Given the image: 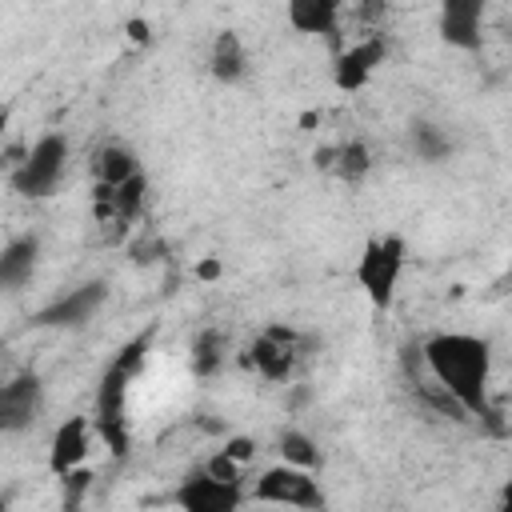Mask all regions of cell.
Returning <instances> with one entry per match:
<instances>
[{"label": "cell", "mask_w": 512, "mask_h": 512, "mask_svg": "<svg viewBox=\"0 0 512 512\" xmlns=\"http://www.w3.org/2000/svg\"><path fill=\"white\" fill-rule=\"evenodd\" d=\"M424 368L432 376V384H440L468 416H476L488 428L496 424V408H492V344L484 336L472 332H436L424 340L420 348Z\"/></svg>", "instance_id": "1"}, {"label": "cell", "mask_w": 512, "mask_h": 512, "mask_svg": "<svg viewBox=\"0 0 512 512\" xmlns=\"http://www.w3.org/2000/svg\"><path fill=\"white\" fill-rule=\"evenodd\" d=\"M148 344H152V328L132 336L100 372L96 380V392H92V428L96 436L108 444V452L120 460L128 456V444H132V428H128V388L148 356Z\"/></svg>", "instance_id": "2"}, {"label": "cell", "mask_w": 512, "mask_h": 512, "mask_svg": "<svg viewBox=\"0 0 512 512\" xmlns=\"http://www.w3.org/2000/svg\"><path fill=\"white\" fill-rule=\"evenodd\" d=\"M404 264H408V248H404V240L396 232L364 240V248L356 256V284H360V292L368 296L372 308H392L400 276H404Z\"/></svg>", "instance_id": "3"}, {"label": "cell", "mask_w": 512, "mask_h": 512, "mask_svg": "<svg viewBox=\"0 0 512 512\" xmlns=\"http://www.w3.org/2000/svg\"><path fill=\"white\" fill-rule=\"evenodd\" d=\"M312 356V340L288 324H268L264 332H256L244 348V368H252L264 380H288L296 376V368Z\"/></svg>", "instance_id": "4"}, {"label": "cell", "mask_w": 512, "mask_h": 512, "mask_svg": "<svg viewBox=\"0 0 512 512\" xmlns=\"http://www.w3.org/2000/svg\"><path fill=\"white\" fill-rule=\"evenodd\" d=\"M68 152H72V144H68L64 132H44V136L24 152V160L12 168V188H16L20 196H28V200L52 196V192L60 188L64 172H68Z\"/></svg>", "instance_id": "5"}, {"label": "cell", "mask_w": 512, "mask_h": 512, "mask_svg": "<svg viewBox=\"0 0 512 512\" xmlns=\"http://www.w3.org/2000/svg\"><path fill=\"white\" fill-rule=\"evenodd\" d=\"M252 492L260 504H280V508H296V512H320L324 508L320 480L312 476V468H296V464L264 468Z\"/></svg>", "instance_id": "6"}, {"label": "cell", "mask_w": 512, "mask_h": 512, "mask_svg": "<svg viewBox=\"0 0 512 512\" xmlns=\"http://www.w3.org/2000/svg\"><path fill=\"white\" fill-rule=\"evenodd\" d=\"M176 508L180 512H240L244 504V484H232V480H216L204 464L184 472L176 492H172Z\"/></svg>", "instance_id": "7"}, {"label": "cell", "mask_w": 512, "mask_h": 512, "mask_svg": "<svg viewBox=\"0 0 512 512\" xmlns=\"http://www.w3.org/2000/svg\"><path fill=\"white\" fill-rule=\"evenodd\" d=\"M108 304V284L104 280H88L80 288H68L64 296H56L52 304L32 312V328H84L100 308Z\"/></svg>", "instance_id": "8"}, {"label": "cell", "mask_w": 512, "mask_h": 512, "mask_svg": "<svg viewBox=\"0 0 512 512\" xmlns=\"http://www.w3.org/2000/svg\"><path fill=\"white\" fill-rule=\"evenodd\" d=\"M40 412H44V384L36 372H20L0 388V428L4 432L32 428Z\"/></svg>", "instance_id": "9"}, {"label": "cell", "mask_w": 512, "mask_h": 512, "mask_svg": "<svg viewBox=\"0 0 512 512\" xmlns=\"http://www.w3.org/2000/svg\"><path fill=\"white\" fill-rule=\"evenodd\" d=\"M384 56H388V40H384V36H364V40L340 48V52H336V64H332L336 88H340V92L364 88V84L372 80V72L384 64Z\"/></svg>", "instance_id": "10"}, {"label": "cell", "mask_w": 512, "mask_h": 512, "mask_svg": "<svg viewBox=\"0 0 512 512\" xmlns=\"http://www.w3.org/2000/svg\"><path fill=\"white\" fill-rule=\"evenodd\" d=\"M88 448H92V420L88 416H68L56 432H52V444H48V472L52 476H72L80 472V464L88 460Z\"/></svg>", "instance_id": "11"}, {"label": "cell", "mask_w": 512, "mask_h": 512, "mask_svg": "<svg viewBox=\"0 0 512 512\" xmlns=\"http://www.w3.org/2000/svg\"><path fill=\"white\" fill-rule=\"evenodd\" d=\"M484 16L488 8L480 0H448L440 8V40L460 52H476L484 44Z\"/></svg>", "instance_id": "12"}, {"label": "cell", "mask_w": 512, "mask_h": 512, "mask_svg": "<svg viewBox=\"0 0 512 512\" xmlns=\"http://www.w3.org/2000/svg\"><path fill=\"white\" fill-rule=\"evenodd\" d=\"M144 200H148V176L144 172L132 176V180H124V184H116V188L96 184V196H92L96 212L104 220H112V224H132L144 212Z\"/></svg>", "instance_id": "13"}, {"label": "cell", "mask_w": 512, "mask_h": 512, "mask_svg": "<svg viewBox=\"0 0 512 512\" xmlns=\"http://www.w3.org/2000/svg\"><path fill=\"white\" fill-rule=\"evenodd\" d=\"M208 72L216 84H240L248 76V48L236 28L216 32V40L208 48Z\"/></svg>", "instance_id": "14"}, {"label": "cell", "mask_w": 512, "mask_h": 512, "mask_svg": "<svg viewBox=\"0 0 512 512\" xmlns=\"http://www.w3.org/2000/svg\"><path fill=\"white\" fill-rule=\"evenodd\" d=\"M316 168H328L336 180H344V184L356 188L372 172V148L364 140H344L336 148H320L316 152Z\"/></svg>", "instance_id": "15"}, {"label": "cell", "mask_w": 512, "mask_h": 512, "mask_svg": "<svg viewBox=\"0 0 512 512\" xmlns=\"http://www.w3.org/2000/svg\"><path fill=\"white\" fill-rule=\"evenodd\" d=\"M36 260H40V240L36 236H12L0 252V284L8 292H20L32 280Z\"/></svg>", "instance_id": "16"}, {"label": "cell", "mask_w": 512, "mask_h": 512, "mask_svg": "<svg viewBox=\"0 0 512 512\" xmlns=\"http://www.w3.org/2000/svg\"><path fill=\"white\" fill-rule=\"evenodd\" d=\"M288 24L296 32H312V36L336 40V32H340V4L336 0H292L288 4Z\"/></svg>", "instance_id": "17"}, {"label": "cell", "mask_w": 512, "mask_h": 512, "mask_svg": "<svg viewBox=\"0 0 512 512\" xmlns=\"http://www.w3.org/2000/svg\"><path fill=\"white\" fill-rule=\"evenodd\" d=\"M140 172H144V168H140L136 152L124 148V144H104V148L92 156V176H96V184H104V188H116V184H124V180H132V176H140Z\"/></svg>", "instance_id": "18"}, {"label": "cell", "mask_w": 512, "mask_h": 512, "mask_svg": "<svg viewBox=\"0 0 512 512\" xmlns=\"http://www.w3.org/2000/svg\"><path fill=\"white\" fill-rule=\"evenodd\" d=\"M224 360H228V336H224L220 328H204V332H196L192 352H188V368H192V376L208 380V376H216V372L224 368Z\"/></svg>", "instance_id": "19"}, {"label": "cell", "mask_w": 512, "mask_h": 512, "mask_svg": "<svg viewBox=\"0 0 512 512\" xmlns=\"http://www.w3.org/2000/svg\"><path fill=\"white\" fill-rule=\"evenodd\" d=\"M408 144H412L416 160H424V164H440V160H448V152H452L448 132H444L440 124H432V120H412V124H408Z\"/></svg>", "instance_id": "20"}, {"label": "cell", "mask_w": 512, "mask_h": 512, "mask_svg": "<svg viewBox=\"0 0 512 512\" xmlns=\"http://www.w3.org/2000/svg\"><path fill=\"white\" fill-rule=\"evenodd\" d=\"M280 456H284V464H296V468H316L320 464L316 440L308 432H300V428H284L280 432Z\"/></svg>", "instance_id": "21"}, {"label": "cell", "mask_w": 512, "mask_h": 512, "mask_svg": "<svg viewBox=\"0 0 512 512\" xmlns=\"http://www.w3.org/2000/svg\"><path fill=\"white\" fill-rule=\"evenodd\" d=\"M204 468H208L216 480H232V484H240V464H236V460H228L224 452L208 456V460H204Z\"/></svg>", "instance_id": "22"}, {"label": "cell", "mask_w": 512, "mask_h": 512, "mask_svg": "<svg viewBox=\"0 0 512 512\" xmlns=\"http://www.w3.org/2000/svg\"><path fill=\"white\" fill-rule=\"evenodd\" d=\"M220 452H224L228 460H236V464L244 468V460H252V452H256V444H252L248 436H232V440H228V444H224Z\"/></svg>", "instance_id": "23"}, {"label": "cell", "mask_w": 512, "mask_h": 512, "mask_svg": "<svg viewBox=\"0 0 512 512\" xmlns=\"http://www.w3.org/2000/svg\"><path fill=\"white\" fill-rule=\"evenodd\" d=\"M496 512H512V480H504L500 500H496Z\"/></svg>", "instance_id": "24"}, {"label": "cell", "mask_w": 512, "mask_h": 512, "mask_svg": "<svg viewBox=\"0 0 512 512\" xmlns=\"http://www.w3.org/2000/svg\"><path fill=\"white\" fill-rule=\"evenodd\" d=\"M128 32H132L136 40H148V32H144V24H140V20H132V24H128Z\"/></svg>", "instance_id": "25"}, {"label": "cell", "mask_w": 512, "mask_h": 512, "mask_svg": "<svg viewBox=\"0 0 512 512\" xmlns=\"http://www.w3.org/2000/svg\"><path fill=\"white\" fill-rule=\"evenodd\" d=\"M220 272V264L216 260H208V264H200V276H216Z\"/></svg>", "instance_id": "26"}]
</instances>
